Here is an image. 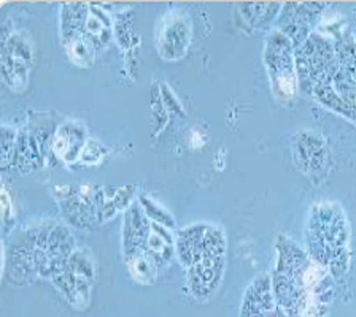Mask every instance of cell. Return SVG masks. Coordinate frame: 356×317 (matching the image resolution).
Instances as JSON below:
<instances>
[{
  "instance_id": "obj_4",
  "label": "cell",
  "mask_w": 356,
  "mask_h": 317,
  "mask_svg": "<svg viewBox=\"0 0 356 317\" xmlns=\"http://www.w3.org/2000/svg\"><path fill=\"white\" fill-rule=\"evenodd\" d=\"M205 225H193L180 233V240L177 243L178 255L181 264L191 266L202 260V240L205 235Z\"/></svg>"
},
{
  "instance_id": "obj_3",
  "label": "cell",
  "mask_w": 356,
  "mask_h": 317,
  "mask_svg": "<svg viewBox=\"0 0 356 317\" xmlns=\"http://www.w3.org/2000/svg\"><path fill=\"white\" fill-rule=\"evenodd\" d=\"M277 308L274 292H272V281L267 275H261L248 286L243 295L241 317H253L264 314L267 311Z\"/></svg>"
},
{
  "instance_id": "obj_2",
  "label": "cell",
  "mask_w": 356,
  "mask_h": 317,
  "mask_svg": "<svg viewBox=\"0 0 356 317\" xmlns=\"http://www.w3.org/2000/svg\"><path fill=\"white\" fill-rule=\"evenodd\" d=\"M222 273H225V262L222 257L202 259L194 264L188 273V286L194 297L200 302L209 300L218 289Z\"/></svg>"
},
{
  "instance_id": "obj_5",
  "label": "cell",
  "mask_w": 356,
  "mask_h": 317,
  "mask_svg": "<svg viewBox=\"0 0 356 317\" xmlns=\"http://www.w3.org/2000/svg\"><path fill=\"white\" fill-rule=\"evenodd\" d=\"M132 275L140 282H153L156 277V259L152 252H137L131 264Z\"/></svg>"
},
{
  "instance_id": "obj_6",
  "label": "cell",
  "mask_w": 356,
  "mask_h": 317,
  "mask_svg": "<svg viewBox=\"0 0 356 317\" xmlns=\"http://www.w3.org/2000/svg\"><path fill=\"white\" fill-rule=\"evenodd\" d=\"M226 249L225 235L220 229L210 227L205 230L204 240H202V259H211V257H222Z\"/></svg>"
},
{
  "instance_id": "obj_1",
  "label": "cell",
  "mask_w": 356,
  "mask_h": 317,
  "mask_svg": "<svg viewBox=\"0 0 356 317\" xmlns=\"http://www.w3.org/2000/svg\"><path fill=\"white\" fill-rule=\"evenodd\" d=\"M291 46L286 37L280 33H274L270 37L269 51L266 54L267 65H269L272 81L275 83V89L283 96H293L294 94V74H293V59Z\"/></svg>"
},
{
  "instance_id": "obj_7",
  "label": "cell",
  "mask_w": 356,
  "mask_h": 317,
  "mask_svg": "<svg viewBox=\"0 0 356 317\" xmlns=\"http://www.w3.org/2000/svg\"><path fill=\"white\" fill-rule=\"evenodd\" d=\"M88 48H89L88 40H85L83 37H78L76 40H74V44H72L70 54L74 55V59L76 60V62L89 64V62H91V59H89Z\"/></svg>"
}]
</instances>
